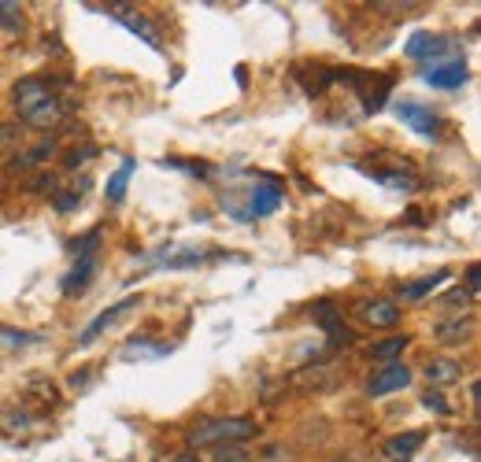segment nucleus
<instances>
[{"mask_svg":"<svg viewBox=\"0 0 481 462\" xmlns=\"http://www.w3.org/2000/svg\"><path fill=\"white\" fill-rule=\"evenodd\" d=\"M397 115L407 122L415 134H423V137H437V134H441V118H437L430 108H423L418 100H400V104H397Z\"/></svg>","mask_w":481,"mask_h":462,"instance_id":"7","label":"nucleus"},{"mask_svg":"<svg viewBox=\"0 0 481 462\" xmlns=\"http://www.w3.org/2000/svg\"><path fill=\"white\" fill-rule=\"evenodd\" d=\"M0 26L12 30V34H19V30L26 26L22 22V8L19 4H8V0H0Z\"/></svg>","mask_w":481,"mask_h":462,"instance_id":"22","label":"nucleus"},{"mask_svg":"<svg viewBox=\"0 0 481 462\" xmlns=\"http://www.w3.org/2000/svg\"><path fill=\"white\" fill-rule=\"evenodd\" d=\"M101 240H104L101 230H89L85 237H74V240H71V252H74L78 259H82V256H97V244H101Z\"/></svg>","mask_w":481,"mask_h":462,"instance_id":"21","label":"nucleus"},{"mask_svg":"<svg viewBox=\"0 0 481 462\" xmlns=\"http://www.w3.org/2000/svg\"><path fill=\"white\" fill-rule=\"evenodd\" d=\"M411 59H418V64H437L441 56H452V41H444V38H437V34H415L411 41H407V48H404Z\"/></svg>","mask_w":481,"mask_h":462,"instance_id":"6","label":"nucleus"},{"mask_svg":"<svg viewBox=\"0 0 481 462\" xmlns=\"http://www.w3.org/2000/svg\"><path fill=\"white\" fill-rule=\"evenodd\" d=\"M249 437H256L252 418H215V422H200L197 429H189L193 448H223V444H240Z\"/></svg>","mask_w":481,"mask_h":462,"instance_id":"2","label":"nucleus"},{"mask_svg":"<svg viewBox=\"0 0 481 462\" xmlns=\"http://www.w3.org/2000/svg\"><path fill=\"white\" fill-rule=\"evenodd\" d=\"M22 141V126L19 122H0V156H12Z\"/></svg>","mask_w":481,"mask_h":462,"instance_id":"19","label":"nucleus"},{"mask_svg":"<svg viewBox=\"0 0 481 462\" xmlns=\"http://www.w3.org/2000/svg\"><path fill=\"white\" fill-rule=\"evenodd\" d=\"M108 12H111L118 22H123V26L130 30V34H137V38H141L148 48H156V52L163 48V41H160V30H156L153 22H148L144 15H134V8H127V4H111Z\"/></svg>","mask_w":481,"mask_h":462,"instance_id":"8","label":"nucleus"},{"mask_svg":"<svg viewBox=\"0 0 481 462\" xmlns=\"http://www.w3.org/2000/svg\"><path fill=\"white\" fill-rule=\"evenodd\" d=\"M433 336L441 344H467L474 336V318H452V322H441L433 329Z\"/></svg>","mask_w":481,"mask_h":462,"instance_id":"15","label":"nucleus"},{"mask_svg":"<svg viewBox=\"0 0 481 462\" xmlns=\"http://www.w3.org/2000/svg\"><path fill=\"white\" fill-rule=\"evenodd\" d=\"M267 462H282V448H267Z\"/></svg>","mask_w":481,"mask_h":462,"instance_id":"30","label":"nucleus"},{"mask_svg":"<svg viewBox=\"0 0 481 462\" xmlns=\"http://www.w3.org/2000/svg\"><path fill=\"white\" fill-rule=\"evenodd\" d=\"M134 167H137V163H134V160H127L123 167L115 170V178L108 181V200H111V204H123V196H127V185H130V174H134Z\"/></svg>","mask_w":481,"mask_h":462,"instance_id":"18","label":"nucleus"},{"mask_svg":"<svg viewBox=\"0 0 481 462\" xmlns=\"http://www.w3.org/2000/svg\"><path fill=\"white\" fill-rule=\"evenodd\" d=\"M315 318H319V326H322L329 336H334V344H348V341H352V333H348V326L341 322V315H337L334 303L322 300V303L315 307Z\"/></svg>","mask_w":481,"mask_h":462,"instance_id":"13","label":"nucleus"},{"mask_svg":"<svg viewBox=\"0 0 481 462\" xmlns=\"http://www.w3.org/2000/svg\"><path fill=\"white\" fill-rule=\"evenodd\" d=\"M355 311H359V318H363L367 326H374V329H389V326L400 322V307L389 303V300H363V303H355Z\"/></svg>","mask_w":481,"mask_h":462,"instance_id":"10","label":"nucleus"},{"mask_svg":"<svg viewBox=\"0 0 481 462\" xmlns=\"http://www.w3.org/2000/svg\"><path fill=\"white\" fill-rule=\"evenodd\" d=\"M282 189L278 185H256V189H249V204H240L233 214L237 222H256V219H267V214H275L282 207Z\"/></svg>","mask_w":481,"mask_h":462,"instance_id":"3","label":"nucleus"},{"mask_svg":"<svg viewBox=\"0 0 481 462\" xmlns=\"http://www.w3.org/2000/svg\"><path fill=\"white\" fill-rule=\"evenodd\" d=\"M212 462H252V458H249V451H245V448H237V444H223V448H215Z\"/></svg>","mask_w":481,"mask_h":462,"instance_id":"24","label":"nucleus"},{"mask_svg":"<svg viewBox=\"0 0 481 462\" xmlns=\"http://www.w3.org/2000/svg\"><path fill=\"white\" fill-rule=\"evenodd\" d=\"M423 444H426V433H418V429H415V433H400V437H389L381 451H385L389 458H393V462H407V458H411V455H415L418 448H423Z\"/></svg>","mask_w":481,"mask_h":462,"instance_id":"14","label":"nucleus"},{"mask_svg":"<svg viewBox=\"0 0 481 462\" xmlns=\"http://www.w3.org/2000/svg\"><path fill=\"white\" fill-rule=\"evenodd\" d=\"M411 385V370L393 359V362H385L378 374L371 378V396H389V392H397V388H407Z\"/></svg>","mask_w":481,"mask_h":462,"instance_id":"9","label":"nucleus"},{"mask_svg":"<svg viewBox=\"0 0 481 462\" xmlns=\"http://www.w3.org/2000/svg\"><path fill=\"white\" fill-rule=\"evenodd\" d=\"M174 462H200V458H197L193 451H182V455H178V458H174Z\"/></svg>","mask_w":481,"mask_h":462,"instance_id":"31","label":"nucleus"},{"mask_svg":"<svg viewBox=\"0 0 481 462\" xmlns=\"http://www.w3.org/2000/svg\"><path fill=\"white\" fill-rule=\"evenodd\" d=\"M423 407H426V411H433V414H441V418L452 414V407H448L444 399H441V392H426V396H423Z\"/></svg>","mask_w":481,"mask_h":462,"instance_id":"27","label":"nucleus"},{"mask_svg":"<svg viewBox=\"0 0 481 462\" xmlns=\"http://www.w3.org/2000/svg\"><path fill=\"white\" fill-rule=\"evenodd\" d=\"M470 292L467 289H452V292H448L444 300H441V307H444V311H463V307H470Z\"/></svg>","mask_w":481,"mask_h":462,"instance_id":"25","label":"nucleus"},{"mask_svg":"<svg viewBox=\"0 0 481 462\" xmlns=\"http://www.w3.org/2000/svg\"><path fill=\"white\" fill-rule=\"evenodd\" d=\"M444 277H452V270H448V266H441L437 274L423 277V282H415V285H400V296H404V300H423L426 292H433L437 285H444Z\"/></svg>","mask_w":481,"mask_h":462,"instance_id":"17","label":"nucleus"},{"mask_svg":"<svg viewBox=\"0 0 481 462\" xmlns=\"http://www.w3.org/2000/svg\"><path fill=\"white\" fill-rule=\"evenodd\" d=\"M381 185H389V189H400V193H411V189H418V181L411 178V174H400V170H378L374 174Z\"/></svg>","mask_w":481,"mask_h":462,"instance_id":"20","label":"nucleus"},{"mask_svg":"<svg viewBox=\"0 0 481 462\" xmlns=\"http://www.w3.org/2000/svg\"><path fill=\"white\" fill-rule=\"evenodd\" d=\"M12 104L19 111V122H26V126L34 130H52L59 118H64V97L45 82V78H22L15 82L12 89Z\"/></svg>","mask_w":481,"mask_h":462,"instance_id":"1","label":"nucleus"},{"mask_svg":"<svg viewBox=\"0 0 481 462\" xmlns=\"http://www.w3.org/2000/svg\"><path fill=\"white\" fill-rule=\"evenodd\" d=\"M52 204H56L59 211H71V207H78V204H82V196H74V193L67 189V193H56V200H52Z\"/></svg>","mask_w":481,"mask_h":462,"instance_id":"28","label":"nucleus"},{"mask_svg":"<svg viewBox=\"0 0 481 462\" xmlns=\"http://www.w3.org/2000/svg\"><path fill=\"white\" fill-rule=\"evenodd\" d=\"M407 348V336H389V341L374 344V359H385V362H393L400 352Z\"/></svg>","mask_w":481,"mask_h":462,"instance_id":"23","label":"nucleus"},{"mask_svg":"<svg viewBox=\"0 0 481 462\" xmlns=\"http://www.w3.org/2000/svg\"><path fill=\"white\" fill-rule=\"evenodd\" d=\"M56 156V137H45V141H38L34 148H26V152H12V163H8V170H30V167H41L45 160H52Z\"/></svg>","mask_w":481,"mask_h":462,"instance_id":"12","label":"nucleus"},{"mask_svg":"<svg viewBox=\"0 0 481 462\" xmlns=\"http://www.w3.org/2000/svg\"><path fill=\"white\" fill-rule=\"evenodd\" d=\"M426 378H430L433 385H456V381L463 378V370H459L456 359H433V362L426 366Z\"/></svg>","mask_w":481,"mask_h":462,"instance_id":"16","label":"nucleus"},{"mask_svg":"<svg viewBox=\"0 0 481 462\" xmlns=\"http://www.w3.org/2000/svg\"><path fill=\"white\" fill-rule=\"evenodd\" d=\"M137 303H141V296H127V300H118L115 307H108V311H101V315H97L93 322H89V326L82 329V336H78V348H89V344H93V341H97L101 333H108V329H111L115 322H123V318H127V315L134 311Z\"/></svg>","mask_w":481,"mask_h":462,"instance_id":"5","label":"nucleus"},{"mask_svg":"<svg viewBox=\"0 0 481 462\" xmlns=\"http://www.w3.org/2000/svg\"><path fill=\"white\" fill-rule=\"evenodd\" d=\"M97 270H101V263H97V256H82L78 263H74V270L64 277V292L67 296H82L89 285H93V277H97Z\"/></svg>","mask_w":481,"mask_h":462,"instance_id":"11","label":"nucleus"},{"mask_svg":"<svg viewBox=\"0 0 481 462\" xmlns=\"http://www.w3.org/2000/svg\"><path fill=\"white\" fill-rule=\"evenodd\" d=\"M89 156H97V148H93V144H82V148H71V152H67V156H64V167H67V170H74V167H78V163H85Z\"/></svg>","mask_w":481,"mask_h":462,"instance_id":"26","label":"nucleus"},{"mask_svg":"<svg viewBox=\"0 0 481 462\" xmlns=\"http://www.w3.org/2000/svg\"><path fill=\"white\" fill-rule=\"evenodd\" d=\"M467 285H470V289H467V292H470V296H474V292H477V289H481V270H477V263H474V266H470V270H467Z\"/></svg>","mask_w":481,"mask_h":462,"instance_id":"29","label":"nucleus"},{"mask_svg":"<svg viewBox=\"0 0 481 462\" xmlns=\"http://www.w3.org/2000/svg\"><path fill=\"white\" fill-rule=\"evenodd\" d=\"M470 71H467V59L463 56H448V59H437L423 71V82L433 85V89H459L467 85Z\"/></svg>","mask_w":481,"mask_h":462,"instance_id":"4","label":"nucleus"}]
</instances>
